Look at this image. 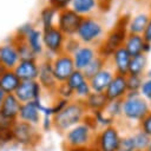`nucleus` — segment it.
<instances>
[{
  "instance_id": "f257e3e1",
  "label": "nucleus",
  "mask_w": 151,
  "mask_h": 151,
  "mask_svg": "<svg viewBox=\"0 0 151 151\" xmlns=\"http://www.w3.org/2000/svg\"><path fill=\"white\" fill-rule=\"evenodd\" d=\"M87 114L88 112L86 111L83 101L72 99L61 111H59L52 117L53 129L59 133L64 134L66 131H68L73 126L84 122Z\"/></svg>"
},
{
  "instance_id": "f03ea898",
  "label": "nucleus",
  "mask_w": 151,
  "mask_h": 151,
  "mask_svg": "<svg viewBox=\"0 0 151 151\" xmlns=\"http://www.w3.org/2000/svg\"><path fill=\"white\" fill-rule=\"evenodd\" d=\"M97 133V127L93 124L91 117L87 114L84 122L73 126L64 133V145L65 149L74 147H93L94 136Z\"/></svg>"
},
{
  "instance_id": "7ed1b4c3",
  "label": "nucleus",
  "mask_w": 151,
  "mask_h": 151,
  "mask_svg": "<svg viewBox=\"0 0 151 151\" xmlns=\"http://www.w3.org/2000/svg\"><path fill=\"white\" fill-rule=\"evenodd\" d=\"M127 21H129V18L122 17L118 20V22L116 24V26L112 29H110L107 33H105L104 39L97 46V51H98L99 55H101L103 58L109 60L111 54L117 48H119L124 45L125 38L127 35V31H126Z\"/></svg>"
},
{
  "instance_id": "20e7f679",
  "label": "nucleus",
  "mask_w": 151,
  "mask_h": 151,
  "mask_svg": "<svg viewBox=\"0 0 151 151\" xmlns=\"http://www.w3.org/2000/svg\"><path fill=\"white\" fill-rule=\"evenodd\" d=\"M104 37L105 27L98 18L92 15L81 19L78 31L76 33V38L81 45H90L97 47L101 42Z\"/></svg>"
},
{
  "instance_id": "39448f33",
  "label": "nucleus",
  "mask_w": 151,
  "mask_h": 151,
  "mask_svg": "<svg viewBox=\"0 0 151 151\" xmlns=\"http://www.w3.org/2000/svg\"><path fill=\"white\" fill-rule=\"evenodd\" d=\"M149 112H151L150 103L140 97L139 92L129 91L122 100V117L127 122L139 124Z\"/></svg>"
},
{
  "instance_id": "423d86ee",
  "label": "nucleus",
  "mask_w": 151,
  "mask_h": 151,
  "mask_svg": "<svg viewBox=\"0 0 151 151\" xmlns=\"http://www.w3.org/2000/svg\"><path fill=\"white\" fill-rule=\"evenodd\" d=\"M13 144L24 149H34L41 140V132L38 126L17 120L12 127Z\"/></svg>"
},
{
  "instance_id": "0eeeda50",
  "label": "nucleus",
  "mask_w": 151,
  "mask_h": 151,
  "mask_svg": "<svg viewBox=\"0 0 151 151\" xmlns=\"http://www.w3.org/2000/svg\"><path fill=\"white\" fill-rule=\"evenodd\" d=\"M15 34L24 38L26 44L29 46L32 52L38 59L45 57L44 45H42V32L40 28L34 26L32 22H25L15 31Z\"/></svg>"
},
{
  "instance_id": "6e6552de",
  "label": "nucleus",
  "mask_w": 151,
  "mask_h": 151,
  "mask_svg": "<svg viewBox=\"0 0 151 151\" xmlns=\"http://www.w3.org/2000/svg\"><path fill=\"white\" fill-rule=\"evenodd\" d=\"M119 130L116 125H111L97 131L93 142L96 151H117L120 140Z\"/></svg>"
},
{
  "instance_id": "1a4fd4ad",
  "label": "nucleus",
  "mask_w": 151,
  "mask_h": 151,
  "mask_svg": "<svg viewBox=\"0 0 151 151\" xmlns=\"http://www.w3.org/2000/svg\"><path fill=\"white\" fill-rule=\"evenodd\" d=\"M42 45L45 51V57L53 58L64 52V45L66 41V37L55 27H51L47 29H42Z\"/></svg>"
},
{
  "instance_id": "9d476101",
  "label": "nucleus",
  "mask_w": 151,
  "mask_h": 151,
  "mask_svg": "<svg viewBox=\"0 0 151 151\" xmlns=\"http://www.w3.org/2000/svg\"><path fill=\"white\" fill-rule=\"evenodd\" d=\"M81 17L78 15L74 11H72L70 7L58 11L55 27L66 37H76V33L78 31V27L81 21Z\"/></svg>"
},
{
  "instance_id": "9b49d317",
  "label": "nucleus",
  "mask_w": 151,
  "mask_h": 151,
  "mask_svg": "<svg viewBox=\"0 0 151 151\" xmlns=\"http://www.w3.org/2000/svg\"><path fill=\"white\" fill-rule=\"evenodd\" d=\"M51 63H52V70H53L54 78L58 84L66 83L68 77L76 70L72 55L65 52L51 58Z\"/></svg>"
},
{
  "instance_id": "f8f14e48",
  "label": "nucleus",
  "mask_w": 151,
  "mask_h": 151,
  "mask_svg": "<svg viewBox=\"0 0 151 151\" xmlns=\"http://www.w3.org/2000/svg\"><path fill=\"white\" fill-rule=\"evenodd\" d=\"M37 81L40 84V86L42 87L45 93L54 94V92L58 87V83L53 74L51 58L42 57L39 60V73H38Z\"/></svg>"
},
{
  "instance_id": "ddd939ff",
  "label": "nucleus",
  "mask_w": 151,
  "mask_h": 151,
  "mask_svg": "<svg viewBox=\"0 0 151 151\" xmlns=\"http://www.w3.org/2000/svg\"><path fill=\"white\" fill-rule=\"evenodd\" d=\"M44 93L45 92L42 87L37 80H28V81H20L18 88L14 92V96L18 98V100L21 104H24V103L42 99Z\"/></svg>"
},
{
  "instance_id": "4468645a",
  "label": "nucleus",
  "mask_w": 151,
  "mask_h": 151,
  "mask_svg": "<svg viewBox=\"0 0 151 151\" xmlns=\"http://www.w3.org/2000/svg\"><path fill=\"white\" fill-rule=\"evenodd\" d=\"M130 60H131V55H130L129 52L122 46V47L117 48V50L111 54V57L109 58L107 63H109L110 67L113 70L114 74L127 76Z\"/></svg>"
},
{
  "instance_id": "2eb2a0df",
  "label": "nucleus",
  "mask_w": 151,
  "mask_h": 151,
  "mask_svg": "<svg viewBox=\"0 0 151 151\" xmlns=\"http://www.w3.org/2000/svg\"><path fill=\"white\" fill-rule=\"evenodd\" d=\"M71 55H72L76 70L84 71L90 65V63L98 55V51H97V47L94 46L80 45Z\"/></svg>"
},
{
  "instance_id": "dca6fc26",
  "label": "nucleus",
  "mask_w": 151,
  "mask_h": 151,
  "mask_svg": "<svg viewBox=\"0 0 151 151\" xmlns=\"http://www.w3.org/2000/svg\"><path fill=\"white\" fill-rule=\"evenodd\" d=\"M17 77L20 81H28V80H37L39 73V60L38 59H27L20 60L18 65L13 68Z\"/></svg>"
},
{
  "instance_id": "f3484780",
  "label": "nucleus",
  "mask_w": 151,
  "mask_h": 151,
  "mask_svg": "<svg viewBox=\"0 0 151 151\" xmlns=\"http://www.w3.org/2000/svg\"><path fill=\"white\" fill-rule=\"evenodd\" d=\"M41 99L21 104L19 114H18V120L39 127V124H40V120H41V117H42L41 112L39 110V101Z\"/></svg>"
},
{
  "instance_id": "a211bd4d",
  "label": "nucleus",
  "mask_w": 151,
  "mask_h": 151,
  "mask_svg": "<svg viewBox=\"0 0 151 151\" xmlns=\"http://www.w3.org/2000/svg\"><path fill=\"white\" fill-rule=\"evenodd\" d=\"M127 93V85H126V76L114 74L111 83L109 84L107 88L105 90L104 94L107 100H123Z\"/></svg>"
},
{
  "instance_id": "6ab92c4d",
  "label": "nucleus",
  "mask_w": 151,
  "mask_h": 151,
  "mask_svg": "<svg viewBox=\"0 0 151 151\" xmlns=\"http://www.w3.org/2000/svg\"><path fill=\"white\" fill-rule=\"evenodd\" d=\"M113 77H114V72L107 64L103 70H100L98 73H96L88 79L91 91L97 93H104Z\"/></svg>"
},
{
  "instance_id": "aec40b11",
  "label": "nucleus",
  "mask_w": 151,
  "mask_h": 151,
  "mask_svg": "<svg viewBox=\"0 0 151 151\" xmlns=\"http://www.w3.org/2000/svg\"><path fill=\"white\" fill-rule=\"evenodd\" d=\"M19 61L20 58L18 50L11 39L9 41L0 45V65H2L6 70H13Z\"/></svg>"
},
{
  "instance_id": "412c9836",
  "label": "nucleus",
  "mask_w": 151,
  "mask_h": 151,
  "mask_svg": "<svg viewBox=\"0 0 151 151\" xmlns=\"http://www.w3.org/2000/svg\"><path fill=\"white\" fill-rule=\"evenodd\" d=\"M70 8L81 18L92 17L99 9L98 0H72Z\"/></svg>"
},
{
  "instance_id": "4be33fe9",
  "label": "nucleus",
  "mask_w": 151,
  "mask_h": 151,
  "mask_svg": "<svg viewBox=\"0 0 151 151\" xmlns=\"http://www.w3.org/2000/svg\"><path fill=\"white\" fill-rule=\"evenodd\" d=\"M144 46H145V41L142 34H131V33H127L123 45V47L129 52L131 57L144 54Z\"/></svg>"
},
{
  "instance_id": "5701e85b",
  "label": "nucleus",
  "mask_w": 151,
  "mask_h": 151,
  "mask_svg": "<svg viewBox=\"0 0 151 151\" xmlns=\"http://www.w3.org/2000/svg\"><path fill=\"white\" fill-rule=\"evenodd\" d=\"M150 14L146 12H139L134 15H132L131 18H129L127 25H126V31L127 33L131 34H143L146 24L149 21Z\"/></svg>"
},
{
  "instance_id": "b1692460",
  "label": "nucleus",
  "mask_w": 151,
  "mask_h": 151,
  "mask_svg": "<svg viewBox=\"0 0 151 151\" xmlns=\"http://www.w3.org/2000/svg\"><path fill=\"white\" fill-rule=\"evenodd\" d=\"M20 107H21V103L18 100V98L14 94H6L5 100L0 107V112L13 120H18Z\"/></svg>"
},
{
  "instance_id": "393cba45",
  "label": "nucleus",
  "mask_w": 151,
  "mask_h": 151,
  "mask_svg": "<svg viewBox=\"0 0 151 151\" xmlns=\"http://www.w3.org/2000/svg\"><path fill=\"white\" fill-rule=\"evenodd\" d=\"M20 84V79L17 77L13 70H6L0 76V90L6 94H14Z\"/></svg>"
},
{
  "instance_id": "a878e982",
  "label": "nucleus",
  "mask_w": 151,
  "mask_h": 151,
  "mask_svg": "<svg viewBox=\"0 0 151 151\" xmlns=\"http://www.w3.org/2000/svg\"><path fill=\"white\" fill-rule=\"evenodd\" d=\"M107 98L105 97L104 93H97V92H91L88 97L83 100V104L88 113L96 112V111H101L105 109L107 104Z\"/></svg>"
},
{
  "instance_id": "bb28decb",
  "label": "nucleus",
  "mask_w": 151,
  "mask_h": 151,
  "mask_svg": "<svg viewBox=\"0 0 151 151\" xmlns=\"http://www.w3.org/2000/svg\"><path fill=\"white\" fill-rule=\"evenodd\" d=\"M57 15H58V11L54 7H52L50 5H45L39 13L40 29L42 31V29H47V28L55 26Z\"/></svg>"
},
{
  "instance_id": "cd10ccee",
  "label": "nucleus",
  "mask_w": 151,
  "mask_h": 151,
  "mask_svg": "<svg viewBox=\"0 0 151 151\" xmlns=\"http://www.w3.org/2000/svg\"><path fill=\"white\" fill-rule=\"evenodd\" d=\"M147 65H149V60H147L146 54H139L136 57H131L127 74L143 77L147 70Z\"/></svg>"
},
{
  "instance_id": "c85d7f7f",
  "label": "nucleus",
  "mask_w": 151,
  "mask_h": 151,
  "mask_svg": "<svg viewBox=\"0 0 151 151\" xmlns=\"http://www.w3.org/2000/svg\"><path fill=\"white\" fill-rule=\"evenodd\" d=\"M11 40L14 42V45H15V47H17V50H18V54H19L20 60L38 59V58L34 55V53L32 52V50L29 48V46L26 44V41L24 40V38H21V37H19V35L14 34V35L11 38ZM38 60H39V59H38Z\"/></svg>"
},
{
  "instance_id": "c756f323",
  "label": "nucleus",
  "mask_w": 151,
  "mask_h": 151,
  "mask_svg": "<svg viewBox=\"0 0 151 151\" xmlns=\"http://www.w3.org/2000/svg\"><path fill=\"white\" fill-rule=\"evenodd\" d=\"M88 116L91 117L93 124L96 125L97 130L100 127V129H104V127H107V126H111V125H114L116 120H113L112 118H110L103 110L101 111H96V112H92V113H88Z\"/></svg>"
},
{
  "instance_id": "7c9ffc66",
  "label": "nucleus",
  "mask_w": 151,
  "mask_h": 151,
  "mask_svg": "<svg viewBox=\"0 0 151 151\" xmlns=\"http://www.w3.org/2000/svg\"><path fill=\"white\" fill-rule=\"evenodd\" d=\"M107 64H109L107 60H106L105 58H103L101 55L98 54V55L90 63V65L83 71V73L85 74V77H86L87 79H90L92 76H94V74L98 73L100 70H103Z\"/></svg>"
},
{
  "instance_id": "2f4dec72",
  "label": "nucleus",
  "mask_w": 151,
  "mask_h": 151,
  "mask_svg": "<svg viewBox=\"0 0 151 151\" xmlns=\"http://www.w3.org/2000/svg\"><path fill=\"white\" fill-rule=\"evenodd\" d=\"M113 120L122 117V100H109L103 110Z\"/></svg>"
},
{
  "instance_id": "473e14b6",
  "label": "nucleus",
  "mask_w": 151,
  "mask_h": 151,
  "mask_svg": "<svg viewBox=\"0 0 151 151\" xmlns=\"http://www.w3.org/2000/svg\"><path fill=\"white\" fill-rule=\"evenodd\" d=\"M132 137H133V140H134V145H136V150L137 151H145L147 149L150 142H151V138L147 134H145L139 129L132 134Z\"/></svg>"
},
{
  "instance_id": "72a5a7b5",
  "label": "nucleus",
  "mask_w": 151,
  "mask_h": 151,
  "mask_svg": "<svg viewBox=\"0 0 151 151\" xmlns=\"http://www.w3.org/2000/svg\"><path fill=\"white\" fill-rule=\"evenodd\" d=\"M85 80H87V78L85 77V74L83 73V71L79 70H74V72L68 77V79L66 80V85L72 90V92L79 87Z\"/></svg>"
},
{
  "instance_id": "f704fd0d",
  "label": "nucleus",
  "mask_w": 151,
  "mask_h": 151,
  "mask_svg": "<svg viewBox=\"0 0 151 151\" xmlns=\"http://www.w3.org/2000/svg\"><path fill=\"white\" fill-rule=\"evenodd\" d=\"M143 77L140 76H131L127 74L126 76V85H127V92H139V88L142 86L143 83Z\"/></svg>"
},
{
  "instance_id": "c9c22d12",
  "label": "nucleus",
  "mask_w": 151,
  "mask_h": 151,
  "mask_svg": "<svg viewBox=\"0 0 151 151\" xmlns=\"http://www.w3.org/2000/svg\"><path fill=\"white\" fill-rule=\"evenodd\" d=\"M117 151H137L132 134H130V136H124V137L120 138Z\"/></svg>"
},
{
  "instance_id": "e433bc0d",
  "label": "nucleus",
  "mask_w": 151,
  "mask_h": 151,
  "mask_svg": "<svg viewBox=\"0 0 151 151\" xmlns=\"http://www.w3.org/2000/svg\"><path fill=\"white\" fill-rule=\"evenodd\" d=\"M13 144V132L12 129L0 127V149H5Z\"/></svg>"
},
{
  "instance_id": "4c0bfd02",
  "label": "nucleus",
  "mask_w": 151,
  "mask_h": 151,
  "mask_svg": "<svg viewBox=\"0 0 151 151\" xmlns=\"http://www.w3.org/2000/svg\"><path fill=\"white\" fill-rule=\"evenodd\" d=\"M54 97H58V98H63V99H66V100H72L74 99L73 98V92L72 90L66 85V83H63V84H58V87L54 92Z\"/></svg>"
},
{
  "instance_id": "58836bf2",
  "label": "nucleus",
  "mask_w": 151,
  "mask_h": 151,
  "mask_svg": "<svg viewBox=\"0 0 151 151\" xmlns=\"http://www.w3.org/2000/svg\"><path fill=\"white\" fill-rule=\"evenodd\" d=\"M139 94L149 103L151 101V78H144L139 88Z\"/></svg>"
},
{
  "instance_id": "ea45409f",
  "label": "nucleus",
  "mask_w": 151,
  "mask_h": 151,
  "mask_svg": "<svg viewBox=\"0 0 151 151\" xmlns=\"http://www.w3.org/2000/svg\"><path fill=\"white\" fill-rule=\"evenodd\" d=\"M81 44L77 40L76 37H70V38H66V41H65V45H64V52L67 53V54H72Z\"/></svg>"
},
{
  "instance_id": "a19ab883",
  "label": "nucleus",
  "mask_w": 151,
  "mask_h": 151,
  "mask_svg": "<svg viewBox=\"0 0 151 151\" xmlns=\"http://www.w3.org/2000/svg\"><path fill=\"white\" fill-rule=\"evenodd\" d=\"M139 130H142L145 134L151 138V112H149L140 122H139Z\"/></svg>"
},
{
  "instance_id": "79ce46f5",
  "label": "nucleus",
  "mask_w": 151,
  "mask_h": 151,
  "mask_svg": "<svg viewBox=\"0 0 151 151\" xmlns=\"http://www.w3.org/2000/svg\"><path fill=\"white\" fill-rule=\"evenodd\" d=\"M72 0H47V5L54 7L57 11H61L70 7Z\"/></svg>"
},
{
  "instance_id": "37998d69",
  "label": "nucleus",
  "mask_w": 151,
  "mask_h": 151,
  "mask_svg": "<svg viewBox=\"0 0 151 151\" xmlns=\"http://www.w3.org/2000/svg\"><path fill=\"white\" fill-rule=\"evenodd\" d=\"M40 131L42 132H48L53 129V119L52 117H47V116H42L41 120H40Z\"/></svg>"
},
{
  "instance_id": "c03bdc74",
  "label": "nucleus",
  "mask_w": 151,
  "mask_h": 151,
  "mask_svg": "<svg viewBox=\"0 0 151 151\" xmlns=\"http://www.w3.org/2000/svg\"><path fill=\"white\" fill-rule=\"evenodd\" d=\"M17 120H13L6 116H4L1 112H0V127H4V129H12L14 123Z\"/></svg>"
},
{
  "instance_id": "a18cd8bd",
  "label": "nucleus",
  "mask_w": 151,
  "mask_h": 151,
  "mask_svg": "<svg viewBox=\"0 0 151 151\" xmlns=\"http://www.w3.org/2000/svg\"><path fill=\"white\" fill-rule=\"evenodd\" d=\"M142 37H143V39H144L145 42L151 44V14H150L149 21H147V24H146V27H145V29H144Z\"/></svg>"
},
{
  "instance_id": "49530a36",
  "label": "nucleus",
  "mask_w": 151,
  "mask_h": 151,
  "mask_svg": "<svg viewBox=\"0 0 151 151\" xmlns=\"http://www.w3.org/2000/svg\"><path fill=\"white\" fill-rule=\"evenodd\" d=\"M99 1V8H103V9H109V7L111 6L112 1L113 0H98Z\"/></svg>"
},
{
  "instance_id": "de8ad7c7",
  "label": "nucleus",
  "mask_w": 151,
  "mask_h": 151,
  "mask_svg": "<svg viewBox=\"0 0 151 151\" xmlns=\"http://www.w3.org/2000/svg\"><path fill=\"white\" fill-rule=\"evenodd\" d=\"M66 151H96L92 146L87 147H74V149H66Z\"/></svg>"
},
{
  "instance_id": "09e8293b",
  "label": "nucleus",
  "mask_w": 151,
  "mask_h": 151,
  "mask_svg": "<svg viewBox=\"0 0 151 151\" xmlns=\"http://www.w3.org/2000/svg\"><path fill=\"white\" fill-rule=\"evenodd\" d=\"M5 97H6V93L0 90V107H1V105L4 103V100H5Z\"/></svg>"
},
{
  "instance_id": "8fccbe9b",
  "label": "nucleus",
  "mask_w": 151,
  "mask_h": 151,
  "mask_svg": "<svg viewBox=\"0 0 151 151\" xmlns=\"http://www.w3.org/2000/svg\"><path fill=\"white\" fill-rule=\"evenodd\" d=\"M145 74H146V78H151V66H150V68L146 70Z\"/></svg>"
},
{
  "instance_id": "3c124183",
  "label": "nucleus",
  "mask_w": 151,
  "mask_h": 151,
  "mask_svg": "<svg viewBox=\"0 0 151 151\" xmlns=\"http://www.w3.org/2000/svg\"><path fill=\"white\" fill-rule=\"evenodd\" d=\"M5 71H6V68H5V67H4L2 65H0V76H1V74H2V73H4Z\"/></svg>"
},
{
  "instance_id": "603ef678",
  "label": "nucleus",
  "mask_w": 151,
  "mask_h": 151,
  "mask_svg": "<svg viewBox=\"0 0 151 151\" xmlns=\"http://www.w3.org/2000/svg\"><path fill=\"white\" fill-rule=\"evenodd\" d=\"M145 151H151V142H150V144H149V146H147V149Z\"/></svg>"
},
{
  "instance_id": "864d4df0",
  "label": "nucleus",
  "mask_w": 151,
  "mask_h": 151,
  "mask_svg": "<svg viewBox=\"0 0 151 151\" xmlns=\"http://www.w3.org/2000/svg\"><path fill=\"white\" fill-rule=\"evenodd\" d=\"M150 110H151V101H150Z\"/></svg>"
},
{
  "instance_id": "5fc2aeb1",
  "label": "nucleus",
  "mask_w": 151,
  "mask_h": 151,
  "mask_svg": "<svg viewBox=\"0 0 151 151\" xmlns=\"http://www.w3.org/2000/svg\"><path fill=\"white\" fill-rule=\"evenodd\" d=\"M2 151H6V150H2Z\"/></svg>"
}]
</instances>
